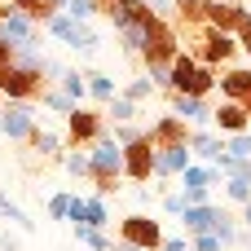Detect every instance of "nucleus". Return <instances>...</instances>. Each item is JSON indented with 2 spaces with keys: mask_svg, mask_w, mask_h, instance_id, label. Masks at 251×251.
<instances>
[{
  "mask_svg": "<svg viewBox=\"0 0 251 251\" xmlns=\"http://www.w3.org/2000/svg\"><path fill=\"white\" fill-rule=\"evenodd\" d=\"M154 251H190V238H163Z\"/></svg>",
  "mask_w": 251,
  "mask_h": 251,
  "instance_id": "43",
  "label": "nucleus"
},
{
  "mask_svg": "<svg viewBox=\"0 0 251 251\" xmlns=\"http://www.w3.org/2000/svg\"><path fill=\"white\" fill-rule=\"evenodd\" d=\"M4 4H9V9H18V13H22V9H31V4H35V0H4Z\"/></svg>",
  "mask_w": 251,
  "mask_h": 251,
  "instance_id": "46",
  "label": "nucleus"
},
{
  "mask_svg": "<svg viewBox=\"0 0 251 251\" xmlns=\"http://www.w3.org/2000/svg\"><path fill=\"white\" fill-rule=\"evenodd\" d=\"M203 22L234 35V31L247 22V4H243V0H203Z\"/></svg>",
  "mask_w": 251,
  "mask_h": 251,
  "instance_id": "9",
  "label": "nucleus"
},
{
  "mask_svg": "<svg viewBox=\"0 0 251 251\" xmlns=\"http://www.w3.org/2000/svg\"><path fill=\"white\" fill-rule=\"evenodd\" d=\"M101 115H106L110 124H128V119H137V115H141V106H137L132 97H124V93H115V97L106 101V110H101Z\"/></svg>",
  "mask_w": 251,
  "mask_h": 251,
  "instance_id": "23",
  "label": "nucleus"
},
{
  "mask_svg": "<svg viewBox=\"0 0 251 251\" xmlns=\"http://www.w3.org/2000/svg\"><path fill=\"white\" fill-rule=\"evenodd\" d=\"M216 216H221V207H212V203H190L176 221H181V225H185V234L194 238V234H212Z\"/></svg>",
  "mask_w": 251,
  "mask_h": 251,
  "instance_id": "18",
  "label": "nucleus"
},
{
  "mask_svg": "<svg viewBox=\"0 0 251 251\" xmlns=\"http://www.w3.org/2000/svg\"><path fill=\"white\" fill-rule=\"evenodd\" d=\"M163 212H168V216H181V212H185V199H181V190H176V194H163Z\"/></svg>",
  "mask_w": 251,
  "mask_h": 251,
  "instance_id": "41",
  "label": "nucleus"
},
{
  "mask_svg": "<svg viewBox=\"0 0 251 251\" xmlns=\"http://www.w3.org/2000/svg\"><path fill=\"white\" fill-rule=\"evenodd\" d=\"M234 40H238V49H243V53L251 57V13H247V22H243V26L234 31Z\"/></svg>",
  "mask_w": 251,
  "mask_h": 251,
  "instance_id": "42",
  "label": "nucleus"
},
{
  "mask_svg": "<svg viewBox=\"0 0 251 251\" xmlns=\"http://www.w3.org/2000/svg\"><path fill=\"white\" fill-rule=\"evenodd\" d=\"M44 31L49 35H57L66 49H75V53H97V35L88 31V22H79V18H71L66 9H57V13H49V22H44Z\"/></svg>",
  "mask_w": 251,
  "mask_h": 251,
  "instance_id": "5",
  "label": "nucleus"
},
{
  "mask_svg": "<svg viewBox=\"0 0 251 251\" xmlns=\"http://www.w3.org/2000/svg\"><path fill=\"white\" fill-rule=\"evenodd\" d=\"M124 176L128 181H150L154 176V146L146 141V132L124 146Z\"/></svg>",
  "mask_w": 251,
  "mask_h": 251,
  "instance_id": "10",
  "label": "nucleus"
},
{
  "mask_svg": "<svg viewBox=\"0 0 251 251\" xmlns=\"http://www.w3.org/2000/svg\"><path fill=\"white\" fill-rule=\"evenodd\" d=\"M101 13H106L110 26L119 31V26H128V22H146L154 9H150L146 0H101Z\"/></svg>",
  "mask_w": 251,
  "mask_h": 251,
  "instance_id": "15",
  "label": "nucleus"
},
{
  "mask_svg": "<svg viewBox=\"0 0 251 251\" xmlns=\"http://www.w3.org/2000/svg\"><path fill=\"white\" fill-rule=\"evenodd\" d=\"M57 88H62V93H66L75 106H84V97H88V84H84V75H79V71H62Z\"/></svg>",
  "mask_w": 251,
  "mask_h": 251,
  "instance_id": "26",
  "label": "nucleus"
},
{
  "mask_svg": "<svg viewBox=\"0 0 251 251\" xmlns=\"http://www.w3.org/2000/svg\"><path fill=\"white\" fill-rule=\"evenodd\" d=\"M190 137V124L185 119H176V115H159L150 128H146V141L159 150V146H176V141H185Z\"/></svg>",
  "mask_w": 251,
  "mask_h": 251,
  "instance_id": "13",
  "label": "nucleus"
},
{
  "mask_svg": "<svg viewBox=\"0 0 251 251\" xmlns=\"http://www.w3.org/2000/svg\"><path fill=\"white\" fill-rule=\"evenodd\" d=\"M66 212H71V194H53L49 199V221H66Z\"/></svg>",
  "mask_w": 251,
  "mask_h": 251,
  "instance_id": "39",
  "label": "nucleus"
},
{
  "mask_svg": "<svg viewBox=\"0 0 251 251\" xmlns=\"http://www.w3.org/2000/svg\"><path fill=\"white\" fill-rule=\"evenodd\" d=\"M168 88H172V93L207 97V93L216 88V71H212V66H203V62H194L190 53H176V57L168 62Z\"/></svg>",
  "mask_w": 251,
  "mask_h": 251,
  "instance_id": "2",
  "label": "nucleus"
},
{
  "mask_svg": "<svg viewBox=\"0 0 251 251\" xmlns=\"http://www.w3.org/2000/svg\"><path fill=\"white\" fill-rule=\"evenodd\" d=\"M225 199L229 203H247L251 199V176H225Z\"/></svg>",
  "mask_w": 251,
  "mask_h": 251,
  "instance_id": "32",
  "label": "nucleus"
},
{
  "mask_svg": "<svg viewBox=\"0 0 251 251\" xmlns=\"http://www.w3.org/2000/svg\"><path fill=\"white\" fill-rule=\"evenodd\" d=\"M154 93H159V88H154V84H150V75H137V79H132V84H128V88H124V97H132V101H137V106H141V101H146V97H154Z\"/></svg>",
  "mask_w": 251,
  "mask_h": 251,
  "instance_id": "34",
  "label": "nucleus"
},
{
  "mask_svg": "<svg viewBox=\"0 0 251 251\" xmlns=\"http://www.w3.org/2000/svg\"><path fill=\"white\" fill-rule=\"evenodd\" d=\"M238 106H243V110H247V115H251V93H247V97H243V101H238Z\"/></svg>",
  "mask_w": 251,
  "mask_h": 251,
  "instance_id": "50",
  "label": "nucleus"
},
{
  "mask_svg": "<svg viewBox=\"0 0 251 251\" xmlns=\"http://www.w3.org/2000/svg\"><path fill=\"white\" fill-rule=\"evenodd\" d=\"M141 44H146V22L119 26V49H124V53H141Z\"/></svg>",
  "mask_w": 251,
  "mask_h": 251,
  "instance_id": "27",
  "label": "nucleus"
},
{
  "mask_svg": "<svg viewBox=\"0 0 251 251\" xmlns=\"http://www.w3.org/2000/svg\"><path fill=\"white\" fill-rule=\"evenodd\" d=\"M110 251H141V247H132V243H124V238H119V243H110Z\"/></svg>",
  "mask_w": 251,
  "mask_h": 251,
  "instance_id": "47",
  "label": "nucleus"
},
{
  "mask_svg": "<svg viewBox=\"0 0 251 251\" xmlns=\"http://www.w3.org/2000/svg\"><path fill=\"white\" fill-rule=\"evenodd\" d=\"M181 53V31L163 18V13H150L146 18V44H141V57L146 62H172Z\"/></svg>",
  "mask_w": 251,
  "mask_h": 251,
  "instance_id": "3",
  "label": "nucleus"
},
{
  "mask_svg": "<svg viewBox=\"0 0 251 251\" xmlns=\"http://www.w3.org/2000/svg\"><path fill=\"white\" fill-rule=\"evenodd\" d=\"M62 9H66L71 18H79V22H88V18H97V13H101V0H66Z\"/></svg>",
  "mask_w": 251,
  "mask_h": 251,
  "instance_id": "33",
  "label": "nucleus"
},
{
  "mask_svg": "<svg viewBox=\"0 0 251 251\" xmlns=\"http://www.w3.org/2000/svg\"><path fill=\"white\" fill-rule=\"evenodd\" d=\"M119 238H124V243H132V247H141V251H154L159 243H163V229H159V221H154V216L132 212V216H124V221H119Z\"/></svg>",
  "mask_w": 251,
  "mask_h": 251,
  "instance_id": "8",
  "label": "nucleus"
},
{
  "mask_svg": "<svg viewBox=\"0 0 251 251\" xmlns=\"http://www.w3.org/2000/svg\"><path fill=\"white\" fill-rule=\"evenodd\" d=\"M234 243H243V247L251 251V225H247V234H238V238H234Z\"/></svg>",
  "mask_w": 251,
  "mask_h": 251,
  "instance_id": "48",
  "label": "nucleus"
},
{
  "mask_svg": "<svg viewBox=\"0 0 251 251\" xmlns=\"http://www.w3.org/2000/svg\"><path fill=\"white\" fill-rule=\"evenodd\" d=\"M181 199H185V207L190 203H207L212 199V185H181Z\"/></svg>",
  "mask_w": 251,
  "mask_h": 251,
  "instance_id": "38",
  "label": "nucleus"
},
{
  "mask_svg": "<svg viewBox=\"0 0 251 251\" xmlns=\"http://www.w3.org/2000/svg\"><path fill=\"white\" fill-rule=\"evenodd\" d=\"M124 176V146L115 137H97L88 146V181L97 185V194H115Z\"/></svg>",
  "mask_w": 251,
  "mask_h": 251,
  "instance_id": "1",
  "label": "nucleus"
},
{
  "mask_svg": "<svg viewBox=\"0 0 251 251\" xmlns=\"http://www.w3.org/2000/svg\"><path fill=\"white\" fill-rule=\"evenodd\" d=\"M62 168H66L75 181H88V150H79V146H75V150L62 159Z\"/></svg>",
  "mask_w": 251,
  "mask_h": 251,
  "instance_id": "31",
  "label": "nucleus"
},
{
  "mask_svg": "<svg viewBox=\"0 0 251 251\" xmlns=\"http://www.w3.org/2000/svg\"><path fill=\"white\" fill-rule=\"evenodd\" d=\"M243 225H251V199L243 203Z\"/></svg>",
  "mask_w": 251,
  "mask_h": 251,
  "instance_id": "49",
  "label": "nucleus"
},
{
  "mask_svg": "<svg viewBox=\"0 0 251 251\" xmlns=\"http://www.w3.org/2000/svg\"><path fill=\"white\" fill-rule=\"evenodd\" d=\"M35 35H40V26H35L26 13H18V9L0 13V40H4V44H26V40H35Z\"/></svg>",
  "mask_w": 251,
  "mask_h": 251,
  "instance_id": "16",
  "label": "nucleus"
},
{
  "mask_svg": "<svg viewBox=\"0 0 251 251\" xmlns=\"http://www.w3.org/2000/svg\"><path fill=\"white\" fill-rule=\"evenodd\" d=\"M35 101H44V106H49V110H57V115H71V110H75V101H71L62 88H44Z\"/></svg>",
  "mask_w": 251,
  "mask_h": 251,
  "instance_id": "30",
  "label": "nucleus"
},
{
  "mask_svg": "<svg viewBox=\"0 0 251 251\" xmlns=\"http://www.w3.org/2000/svg\"><path fill=\"white\" fill-rule=\"evenodd\" d=\"M141 132H146V128H137L132 119H128V124H115V141H119V146H128V141H137Z\"/></svg>",
  "mask_w": 251,
  "mask_h": 251,
  "instance_id": "40",
  "label": "nucleus"
},
{
  "mask_svg": "<svg viewBox=\"0 0 251 251\" xmlns=\"http://www.w3.org/2000/svg\"><path fill=\"white\" fill-rule=\"evenodd\" d=\"M84 84H88V97H97V101H110V97L119 93L106 71H84Z\"/></svg>",
  "mask_w": 251,
  "mask_h": 251,
  "instance_id": "24",
  "label": "nucleus"
},
{
  "mask_svg": "<svg viewBox=\"0 0 251 251\" xmlns=\"http://www.w3.org/2000/svg\"><path fill=\"white\" fill-rule=\"evenodd\" d=\"M190 251H225V243H221L216 234H194V238H190Z\"/></svg>",
  "mask_w": 251,
  "mask_h": 251,
  "instance_id": "37",
  "label": "nucleus"
},
{
  "mask_svg": "<svg viewBox=\"0 0 251 251\" xmlns=\"http://www.w3.org/2000/svg\"><path fill=\"white\" fill-rule=\"evenodd\" d=\"M212 234H216L225 247H234V238H238V225H234V216H225V212H221V216H216V225H212Z\"/></svg>",
  "mask_w": 251,
  "mask_h": 251,
  "instance_id": "36",
  "label": "nucleus"
},
{
  "mask_svg": "<svg viewBox=\"0 0 251 251\" xmlns=\"http://www.w3.org/2000/svg\"><path fill=\"white\" fill-rule=\"evenodd\" d=\"M0 93L4 101H35L44 93V75L31 66H4L0 71Z\"/></svg>",
  "mask_w": 251,
  "mask_h": 251,
  "instance_id": "6",
  "label": "nucleus"
},
{
  "mask_svg": "<svg viewBox=\"0 0 251 251\" xmlns=\"http://www.w3.org/2000/svg\"><path fill=\"white\" fill-rule=\"evenodd\" d=\"M146 4H150L154 13H163V9H172V0H146Z\"/></svg>",
  "mask_w": 251,
  "mask_h": 251,
  "instance_id": "45",
  "label": "nucleus"
},
{
  "mask_svg": "<svg viewBox=\"0 0 251 251\" xmlns=\"http://www.w3.org/2000/svg\"><path fill=\"white\" fill-rule=\"evenodd\" d=\"M225 150H229V154H238V159H251V128H243V132H229Z\"/></svg>",
  "mask_w": 251,
  "mask_h": 251,
  "instance_id": "35",
  "label": "nucleus"
},
{
  "mask_svg": "<svg viewBox=\"0 0 251 251\" xmlns=\"http://www.w3.org/2000/svg\"><path fill=\"white\" fill-rule=\"evenodd\" d=\"M0 101H4V93H0Z\"/></svg>",
  "mask_w": 251,
  "mask_h": 251,
  "instance_id": "51",
  "label": "nucleus"
},
{
  "mask_svg": "<svg viewBox=\"0 0 251 251\" xmlns=\"http://www.w3.org/2000/svg\"><path fill=\"white\" fill-rule=\"evenodd\" d=\"M75 225H93V229H106L110 225V207H106V194H93V199H84V212H79V221Z\"/></svg>",
  "mask_w": 251,
  "mask_h": 251,
  "instance_id": "22",
  "label": "nucleus"
},
{
  "mask_svg": "<svg viewBox=\"0 0 251 251\" xmlns=\"http://www.w3.org/2000/svg\"><path fill=\"white\" fill-rule=\"evenodd\" d=\"M0 106H4V101H0Z\"/></svg>",
  "mask_w": 251,
  "mask_h": 251,
  "instance_id": "52",
  "label": "nucleus"
},
{
  "mask_svg": "<svg viewBox=\"0 0 251 251\" xmlns=\"http://www.w3.org/2000/svg\"><path fill=\"white\" fill-rule=\"evenodd\" d=\"M185 146H190V154H194V159H203V163H216V154L225 150V137H216V132H212V124H207V128H190Z\"/></svg>",
  "mask_w": 251,
  "mask_h": 251,
  "instance_id": "17",
  "label": "nucleus"
},
{
  "mask_svg": "<svg viewBox=\"0 0 251 251\" xmlns=\"http://www.w3.org/2000/svg\"><path fill=\"white\" fill-rule=\"evenodd\" d=\"M172 115L185 119V124H194V128H207V124H212L207 97H194V93H172Z\"/></svg>",
  "mask_w": 251,
  "mask_h": 251,
  "instance_id": "12",
  "label": "nucleus"
},
{
  "mask_svg": "<svg viewBox=\"0 0 251 251\" xmlns=\"http://www.w3.org/2000/svg\"><path fill=\"white\" fill-rule=\"evenodd\" d=\"M31 128H35V115H31L22 101L0 106V132H4L9 141H26V137H31Z\"/></svg>",
  "mask_w": 251,
  "mask_h": 251,
  "instance_id": "11",
  "label": "nucleus"
},
{
  "mask_svg": "<svg viewBox=\"0 0 251 251\" xmlns=\"http://www.w3.org/2000/svg\"><path fill=\"white\" fill-rule=\"evenodd\" d=\"M75 238H79L88 251H110V238H106L101 229H93V225H75Z\"/></svg>",
  "mask_w": 251,
  "mask_h": 251,
  "instance_id": "29",
  "label": "nucleus"
},
{
  "mask_svg": "<svg viewBox=\"0 0 251 251\" xmlns=\"http://www.w3.org/2000/svg\"><path fill=\"white\" fill-rule=\"evenodd\" d=\"M26 146H31L35 159H57V154H62V137H57V132H44V128H31Z\"/></svg>",
  "mask_w": 251,
  "mask_h": 251,
  "instance_id": "21",
  "label": "nucleus"
},
{
  "mask_svg": "<svg viewBox=\"0 0 251 251\" xmlns=\"http://www.w3.org/2000/svg\"><path fill=\"white\" fill-rule=\"evenodd\" d=\"M190 163H194V154H190L185 141H176V146H159V150H154V176H181Z\"/></svg>",
  "mask_w": 251,
  "mask_h": 251,
  "instance_id": "14",
  "label": "nucleus"
},
{
  "mask_svg": "<svg viewBox=\"0 0 251 251\" xmlns=\"http://www.w3.org/2000/svg\"><path fill=\"white\" fill-rule=\"evenodd\" d=\"M190 44L199 49V62L203 66H225L234 53H238V40L229 31H216V26H190Z\"/></svg>",
  "mask_w": 251,
  "mask_h": 251,
  "instance_id": "4",
  "label": "nucleus"
},
{
  "mask_svg": "<svg viewBox=\"0 0 251 251\" xmlns=\"http://www.w3.org/2000/svg\"><path fill=\"white\" fill-rule=\"evenodd\" d=\"M216 84H221V93H225L229 101H243V97L251 93V71L247 66H234V71H225Z\"/></svg>",
  "mask_w": 251,
  "mask_h": 251,
  "instance_id": "20",
  "label": "nucleus"
},
{
  "mask_svg": "<svg viewBox=\"0 0 251 251\" xmlns=\"http://www.w3.org/2000/svg\"><path fill=\"white\" fill-rule=\"evenodd\" d=\"M172 13H176V26H203V0H172Z\"/></svg>",
  "mask_w": 251,
  "mask_h": 251,
  "instance_id": "25",
  "label": "nucleus"
},
{
  "mask_svg": "<svg viewBox=\"0 0 251 251\" xmlns=\"http://www.w3.org/2000/svg\"><path fill=\"white\" fill-rule=\"evenodd\" d=\"M212 124H216V128H221V137H225V132H243V128H251V115L238 106V101H229V97H225V101L212 110Z\"/></svg>",
  "mask_w": 251,
  "mask_h": 251,
  "instance_id": "19",
  "label": "nucleus"
},
{
  "mask_svg": "<svg viewBox=\"0 0 251 251\" xmlns=\"http://www.w3.org/2000/svg\"><path fill=\"white\" fill-rule=\"evenodd\" d=\"M0 216H4L9 225H18V229H35V221H31L18 203H9V194H0Z\"/></svg>",
  "mask_w": 251,
  "mask_h": 251,
  "instance_id": "28",
  "label": "nucleus"
},
{
  "mask_svg": "<svg viewBox=\"0 0 251 251\" xmlns=\"http://www.w3.org/2000/svg\"><path fill=\"white\" fill-rule=\"evenodd\" d=\"M4 66H13V44L0 40V71H4Z\"/></svg>",
  "mask_w": 251,
  "mask_h": 251,
  "instance_id": "44",
  "label": "nucleus"
},
{
  "mask_svg": "<svg viewBox=\"0 0 251 251\" xmlns=\"http://www.w3.org/2000/svg\"><path fill=\"white\" fill-rule=\"evenodd\" d=\"M97 137H106V115L101 110H88V106H75L66 115V141L79 146V150H88Z\"/></svg>",
  "mask_w": 251,
  "mask_h": 251,
  "instance_id": "7",
  "label": "nucleus"
}]
</instances>
